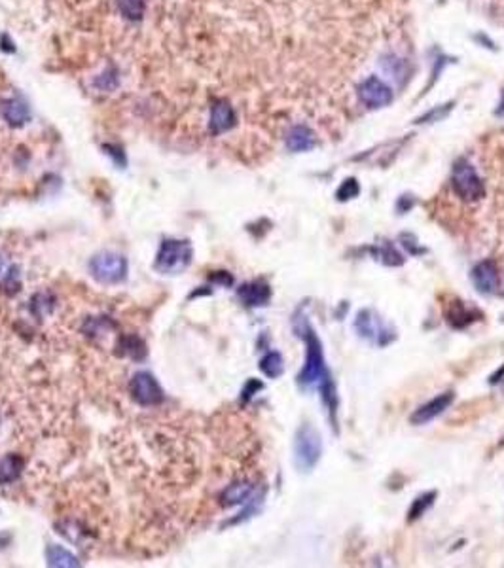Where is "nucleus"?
Wrapping results in <instances>:
<instances>
[{
	"mask_svg": "<svg viewBox=\"0 0 504 568\" xmlns=\"http://www.w3.org/2000/svg\"><path fill=\"white\" fill-rule=\"evenodd\" d=\"M294 330L296 334L306 341V362H304V368L298 373V385L301 389H309L315 383H320L323 375L328 371L326 365H324L323 345H320L315 330L311 328V324L307 322V318L301 315V311L296 313Z\"/></svg>",
	"mask_w": 504,
	"mask_h": 568,
	"instance_id": "obj_1",
	"label": "nucleus"
},
{
	"mask_svg": "<svg viewBox=\"0 0 504 568\" xmlns=\"http://www.w3.org/2000/svg\"><path fill=\"white\" fill-rule=\"evenodd\" d=\"M193 246L188 239H163L154 260V271L160 275H180L190 267Z\"/></svg>",
	"mask_w": 504,
	"mask_h": 568,
	"instance_id": "obj_2",
	"label": "nucleus"
},
{
	"mask_svg": "<svg viewBox=\"0 0 504 568\" xmlns=\"http://www.w3.org/2000/svg\"><path fill=\"white\" fill-rule=\"evenodd\" d=\"M88 270H90V275L99 284L116 286V284H121L127 279L129 263H127V258L118 254V252L102 250L91 256Z\"/></svg>",
	"mask_w": 504,
	"mask_h": 568,
	"instance_id": "obj_3",
	"label": "nucleus"
},
{
	"mask_svg": "<svg viewBox=\"0 0 504 568\" xmlns=\"http://www.w3.org/2000/svg\"><path fill=\"white\" fill-rule=\"evenodd\" d=\"M451 186L453 192L461 201L464 203H476L480 199L486 198V184L478 174L476 167L472 163L461 157L459 162L453 165L451 171Z\"/></svg>",
	"mask_w": 504,
	"mask_h": 568,
	"instance_id": "obj_4",
	"label": "nucleus"
},
{
	"mask_svg": "<svg viewBox=\"0 0 504 568\" xmlns=\"http://www.w3.org/2000/svg\"><path fill=\"white\" fill-rule=\"evenodd\" d=\"M323 454V442L317 428L309 423L301 425L294 436V464L300 472H311Z\"/></svg>",
	"mask_w": 504,
	"mask_h": 568,
	"instance_id": "obj_5",
	"label": "nucleus"
},
{
	"mask_svg": "<svg viewBox=\"0 0 504 568\" xmlns=\"http://www.w3.org/2000/svg\"><path fill=\"white\" fill-rule=\"evenodd\" d=\"M129 394L137 406L143 407L160 406L165 400V392H163L156 375L146 370L133 373L131 381H129Z\"/></svg>",
	"mask_w": 504,
	"mask_h": 568,
	"instance_id": "obj_6",
	"label": "nucleus"
},
{
	"mask_svg": "<svg viewBox=\"0 0 504 568\" xmlns=\"http://www.w3.org/2000/svg\"><path fill=\"white\" fill-rule=\"evenodd\" d=\"M354 330L360 337L368 341H376L379 347H387L389 343L396 339V334L392 328H385L381 318L370 309H360L354 317Z\"/></svg>",
	"mask_w": 504,
	"mask_h": 568,
	"instance_id": "obj_7",
	"label": "nucleus"
},
{
	"mask_svg": "<svg viewBox=\"0 0 504 568\" xmlns=\"http://www.w3.org/2000/svg\"><path fill=\"white\" fill-rule=\"evenodd\" d=\"M360 102L368 108H383L389 107L392 102V91L383 80H379L378 76H370L356 90Z\"/></svg>",
	"mask_w": 504,
	"mask_h": 568,
	"instance_id": "obj_8",
	"label": "nucleus"
},
{
	"mask_svg": "<svg viewBox=\"0 0 504 568\" xmlns=\"http://www.w3.org/2000/svg\"><path fill=\"white\" fill-rule=\"evenodd\" d=\"M470 281L474 288L484 296L495 294L500 286V273L497 270V263L493 260H481L470 271Z\"/></svg>",
	"mask_w": 504,
	"mask_h": 568,
	"instance_id": "obj_9",
	"label": "nucleus"
},
{
	"mask_svg": "<svg viewBox=\"0 0 504 568\" xmlns=\"http://www.w3.org/2000/svg\"><path fill=\"white\" fill-rule=\"evenodd\" d=\"M453 400H455V392H453V390H445V392L438 394L436 398H432L431 401H426V404L417 407V409L412 413L409 423L417 426L431 423V421H434L436 417H440L445 409H450Z\"/></svg>",
	"mask_w": 504,
	"mask_h": 568,
	"instance_id": "obj_10",
	"label": "nucleus"
},
{
	"mask_svg": "<svg viewBox=\"0 0 504 568\" xmlns=\"http://www.w3.org/2000/svg\"><path fill=\"white\" fill-rule=\"evenodd\" d=\"M254 495H256V483L251 481V479H239V481L229 483L228 487L220 493L218 500H220V504H222L224 508H234V506L246 504Z\"/></svg>",
	"mask_w": 504,
	"mask_h": 568,
	"instance_id": "obj_11",
	"label": "nucleus"
},
{
	"mask_svg": "<svg viewBox=\"0 0 504 568\" xmlns=\"http://www.w3.org/2000/svg\"><path fill=\"white\" fill-rule=\"evenodd\" d=\"M0 116L10 127H23L30 120V108L23 97H8L0 102Z\"/></svg>",
	"mask_w": 504,
	"mask_h": 568,
	"instance_id": "obj_12",
	"label": "nucleus"
},
{
	"mask_svg": "<svg viewBox=\"0 0 504 568\" xmlns=\"http://www.w3.org/2000/svg\"><path fill=\"white\" fill-rule=\"evenodd\" d=\"M444 317L445 322L450 324L451 328L462 330L470 326V324H474L476 320H480L481 313L478 309L467 307L461 299H451L450 303H445Z\"/></svg>",
	"mask_w": 504,
	"mask_h": 568,
	"instance_id": "obj_13",
	"label": "nucleus"
},
{
	"mask_svg": "<svg viewBox=\"0 0 504 568\" xmlns=\"http://www.w3.org/2000/svg\"><path fill=\"white\" fill-rule=\"evenodd\" d=\"M237 298L245 307H264L270 303L271 288L264 281L245 282L237 288Z\"/></svg>",
	"mask_w": 504,
	"mask_h": 568,
	"instance_id": "obj_14",
	"label": "nucleus"
},
{
	"mask_svg": "<svg viewBox=\"0 0 504 568\" xmlns=\"http://www.w3.org/2000/svg\"><path fill=\"white\" fill-rule=\"evenodd\" d=\"M237 116L232 104L226 101H216L210 107V118H209V129L212 135H222V133L229 131L235 126Z\"/></svg>",
	"mask_w": 504,
	"mask_h": 568,
	"instance_id": "obj_15",
	"label": "nucleus"
},
{
	"mask_svg": "<svg viewBox=\"0 0 504 568\" xmlns=\"http://www.w3.org/2000/svg\"><path fill=\"white\" fill-rule=\"evenodd\" d=\"M116 354L121 358H129L133 362H144L148 356V347L143 337L135 334H126L118 337L116 343Z\"/></svg>",
	"mask_w": 504,
	"mask_h": 568,
	"instance_id": "obj_16",
	"label": "nucleus"
},
{
	"mask_svg": "<svg viewBox=\"0 0 504 568\" xmlns=\"http://www.w3.org/2000/svg\"><path fill=\"white\" fill-rule=\"evenodd\" d=\"M284 143H287V148L290 152L301 154V152H309L317 146V135L307 126H294L287 133Z\"/></svg>",
	"mask_w": 504,
	"mask_h": 568,
	"instance_id": "obj_17",
	"label": "nucleus"
},
{
	"mask_svg": "<svg viewBox=\"0 0 504 568\" xmlns=\"http://www.w3.org/2000/svg\"><path fill=\"white\" fill-rule=\"evenodd\" d=\"M46 564L52 568H78L82 567V562L74 553H71L68 550H65L63 545L57 544H48L46 545Z\"/></svg>",
	"mask_w": 504,
	"mask_h": 568,
	"instance_id": "obj_18",
	"label": "nucleus"
},
{
	"mask_svg": "<svg viewBox=\"0 0 504 568\" xmlns=\"http://www.w3.org/2000/svg\"><path fill=\"white\" fill-rule=\"evenodd\" d=\"M25 470V459L21 454L8 453L0 459V485H12L21 478Z\"/></svg>",
	"mask_w": 504,
	"mask_h": 568,
	"instance_id": "obj_19",
	"label": "nucleus"
},
{
	"mask_svg": "<svg viewBox=\"0 0 504 568\" xmlns=\"http://www.w3.org/2000/svg\"><path fill=\"white\" fill-rule=\"evenodd\" d=\"M55 306H57V299L52 292L48 290H40V292L32 294V298L29 301V311L30 315L38 320L49 317L52 313L55 311Z\"/></svg>",
	"mask_w": 504,
	"mask_h": 568,
	"instance_id": "obj_20",
	"label": "nucleus"
},
{
	"mask_svg": "<svg viewBox=\"0 0 504 568\" xmlns=\"http://www.w3.org/2000/svg\"><path fill=\"white\" fill-rule=\"evenodd\" d=\"M320 398H323L324 406L328 407L332 426H336L337 394H336V385H334V379H332L330 371H326L323 375V379H320Z\"/></svg>",
	"mask_w": 504,
	"mask_h": 568,
	"instance_id": "obj_21",
	"label": "nucleus"
},
{
	"mask_svg": "<svg viewBox=\"0 0 504 568\" xmlns=\"http://www.w3.org/2000/svg\"><path fill=\"white\" fill-rule=\"evenodd\" d=\"M372 254L387 267H400L406 262V258L398 252V248L390 241H383L378 248H372Z\"/></svg>",
	"mask_w": 504,
	"mask_h": 568,
	"instance_id": "obj_22",
	"label": "nucleus"
},
{
	"mask_svg": "<svg viewBox=\"0 0 504 568\" xmlns=\"http://www.w3.org/2000/svg\"><path fill=\"white\" fill-rule=\"evenodd\" d=\"M260 371L264 373L265 377L270 379H277L284 373V360H282V354L277 353V351H270L262 356L258 364Z\"/></svg>",
	"mask_w": 504,
	"mask_h": 568,
	"instance_id": "obj_23",
	"label": "nucleus"
},
{
	"mask_svg": "<svg viewBox=\"0 0 504 568\" xmlns=\"http://www.w3.org/2000/svg\"><path fill=\"white\" fill-rule=\"evenodd\" d=\"M436 497H438L436 490H428V493H423V495H419V497L415 498L414 504H412L408 509V523H414V521L421 519V517L426 514V509L432 508V504H434Z\"/></svg>",
	"mask_w": 504,
	"mask_h": 568,
	"instance_id": "obj_24",
	"label": "nucleus"
},
{
	"mask_svg": "<svg viewBox=\"0 0 504 568\" xmlns=\"http://www.w3.org/2000/svg\"><path fill=\"white\" fill-rule=\"evenodd\" d=\"M118 10L129 21H140L146 12V0H116Z\"/></svg>",
	"mask_w": 504,
	"mask_h": 568,
	"instance_id": "obj_25",
	"label": "nucleus"
},
{
	"mask_svg": "<svg viewBox=\"0 0 504 568\" xmlns=\"http://www.w3.org/2000/svg\"><path fill=\"white\" fill-rule=\"evenodd\" d=\"M112 328H116V324L108 317H91L82 326V334H85L88 337H97V335L107 334L108 330Z\"/></svg>",
	"mask_w": 504,
	"mask_h": 568,
	"instance_id": "obj_26",
	"label": "nucleus"
},
{
	"mask_svg": "<svg viewBox=\"0 0 504 568\" xmlns=\"http://www.w3.org/2000/svg\"><path fill=\"white\" fill-rule=\"evenodd\" d=\"M262 500H264V495H262V493H256V495H254V497H252L251 500L246 502L245 509H243V512H239V514L235 515V517H232L229 521H226V523H224V526L239 525V523H245L246 519H251L252 515L256 514V512L260 509V506H262Z\"/></svg>",
	"mask_w": 504,
	"mask_h": 568,
	"instance_id": "obj_27",
	"label": "nucleus"
},
{
	"mask_svg": "<svg viewBox=\"0 0 504 568\" xmlns=\"http://www.w3.org/2000/svg\"><path fill=\"white\" fill-rule=\"evenodd\" d=\"M93 84H95V87L99 91H114L116 87H118V84H120L118 71H116L114 66H110V68H107L102 74L97 76Z\"/></svg>",
	"mask_w": 504,
	"mask_h": 568,
	"instance_id": "obj_28",
	"label": "nucleus"
},
{
	"mask_svg": "<svg viewBox=\"0 0 504 568\" xmlns=\"http://www.w3.org/2000/svg\"><path fill=\"white\" fill-rule=\"evenodd\" d=\"M453 110V102H448V104H440V107H434L432 110H428L426 114H423L421 118L415 120V123H436V121H442L448 116V114Z\"/></svg>",
	"mask_w": 504,
	"mask_h": 568,
	"instance_id": "obj_29",
	"label": "nucleus"
},
{
	"mask_svg": "<svg viewBox=\"0 0 504 568\" xmlns=\"http://www.w3.org/2000/svg\"><path fill=\"white\" fill-rule=\"evenodd\" d=\"M359 193H360L359 180H356V179H345L342 182V186L337 188L336 198H337V201H342V203H345V201H351V199L359 198Z\"/></svg>",
	"mask_w": 504,
	"mask_h": 568,
	"instance_id": "obj_30",
	"label": "nucleus"
},
{
	"mask_svg": "<svg viewBox=\"0 0 504 568\" xmlns=\"http://www.w3.org/2000/svg\"><path fill=\"white\" fill-rule=\"evenodd\" d=\"M398 241H400V245L406 248V252H408L409 256H423V254L428 252V248L421 246L417 237H415L414 234H408V231H404V234L398 235Z\"/></svg>",
	"mask_w": 504,
	"mask_h": 568,
	"instance_id": "obj_31",
	"label": "nucleus"
},
{
	"mask_svg": "<svg viewBox=\"0 0 504 568\" xmlns=\"http://www.w3.org/2000/svg\"><path fill=\"white\" fill-rule=\"evenodd\" d=\"M2 290H4L8 296H13V294H18L19 290H21V273H19L18 265H13V267L8 270L6 277H4V281H2Z\"/></svg>",
	"mask_w": 504,
	"mask_h": 568,
	"instance_id": "obj_32",
	"label": "nucleus"
},
{
	"mask_svg": "<svg viewBox=\"0 0 504 568\" xmlns=\"http://www.w3.org/2000/svg\"><path fill=\"white\" fill-rule=\"evenodd\" d=\"M102 152L107 154L112 162H114L116 167L120 169H126L127 165V156L126 152H124V148L121 146H118V144H102Z\"/></svg>",
	"mask_w": 504,
	"mask_h": 568,
	"instance_id": "obj_33",
	"label": "nucleus"
},
{
	"mask_svg": "<svg viewBox=\"0 0 504 568\" xmlns=\"http://www.w3.org/2000/svg\"><path fill=\"white\" fill-rule=\"evenodd\" d=\"M260 390H264V383L258 381V379H248L245 387H243V390H241V401L243 404L251 401L254 398V394H258Z\"/></svg>",
	"mask_w": 504,
	"mask_h": 568,
	"instance_id": "obj_34",
	"label": "nucleus"
},
{
	"mask_svg": "<svg viewBox=\"0 0 504 568\" xmlns=\"http://www.w3.org/2000/svg\"><path fill=\"white\" fill-rule=\"evenodd\" d=\"M209 281L218 286H234V275L228 271H212L209 275Z\"/></svg>",
	"mask_w": 504,
	"mask_h": 568,
	"instance_id": "obj_35",
	"label": "nucleus"
},
{
	"mask_svg": "<svg viewBox=\"0 0 504 568\" xmlns=\"http://www.w3.org/2000/svg\"><path fill=\"white\" fill-rule=\"evenodd\" d=\"M414 198L412 195H402V198H398V203H396V209H398V212H402V214H406L412 207H414Z\"/></svg>",
	"mask_w": 504,
	"mask_h": 568,
	"instance_id": "obj_36",
	"label": "nucleus"
},
{
	"mask_svg": "<svg viewBox=\"0 0 504 568\" xmlns=\"http://www.w3.org/2000/svg\"><path fill=\"white\" fill-rule=\"evenodd\" d=\"M504 379V365H500L491 377H489V385H498Z\"/></svg>",
	"mask_w": 504,
	"mask_h": 568,
	"instance_id": "obj_37",
	"label": "nucleus"
},
{
	"mask_svg": "<svg viewBox=\"0 0 504 568\" xmlns=\"http://www.w3.org/2000/svg\"><path fill=\"white\" fill-rule=\"evenodd\" d=\"M10 542H12V534L0 533V550H4L6 545H10Z\"/></svg>",
	"mask_w": 504,
	"mask_h": 568,
	"instance_id": "obj_38",
	"label": "nucleus"
},
{
	"mask_svg": "<svg viewBox=\"0 0 504 568\" xmlns=\"http://www.w3.org/2000/svg\"><path fill=\"white\" fill-rule=\"evenodd\" d=\"M497 116H504V93H503V101H500V104H498L497 108Z\"/></svg>",
	"mask_w": 504,
	"mask_h": 568,
	"instance_id": "obj_39",
	"label": "nucleus"
},
{
	"mask_svg": "<svg viewBox=\"0 0 504 568\" xmlns=\"http://www.w3.org/2000/svg\"><path fill=\"white\" fill-rule=\"evenodd\" d=\"M2 270H4V258L0 256V273H2Z\"/></svg>",
	"mask_w": 504,
	"mask_h": 568,
	"instance_id": "obj_40",
	"label": "nucleus"
}]
</instances>
